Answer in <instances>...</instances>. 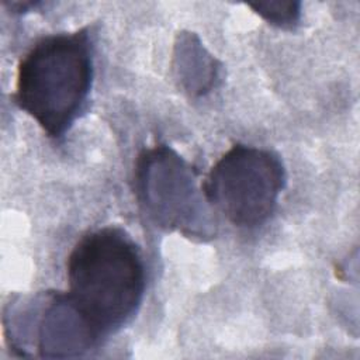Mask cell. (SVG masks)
Wrapping results in <instances>:
<instances>
[{
    "label": "cell",
    "mask_w": 360,
    "mask_h": 360,
    "mask_svg": "<svg viewBox=\"0 0 360 360\" xmlns=\"http://www.w3.org/2000/svg\"><path fill=\"white\" fill-rule=\"evenodd\" d=\"M66 278L65 298L98 342L134 318L146 285L141 250L118 226L98 228L77 240Z\"/></svg>",
    "instance_id": "obj_1"
},
{
    "label": "cell",
    "mask_w": 360,
    "mask_h": 360,
    "mask_svg": "<svg viewBox=\"0 0 360 360\" xmlns=\"http://www.w3.org/2000/svg\"><path fill=\"white\" fill-rule=\"evenodd\" d=\"M93 82L89 28L42 37L17 68L14 103L51 138H60L83 110Z\"/></svg>",
    "instance_id": "obj_2"
},
{
    "label": "cell",
    "mask_w": 360,
    "mask_h": 360,
    "mask_svg": "<svg viewBox=\"0 0 360 360\" xmlns=\"http://www.w3.org/2000/svg\"><path fill=\"white\" fill-rule=\"evenodd\" d=\"M284 186L285 169L274 152L236 143L211 167L202 194L235 226L256 228L271 217Z\"/></svg>",
    "instance_id": "obj_3"
},
{
    "label": "cell",
    "mask_w": 360,
    "mask_h": 360,
    "mask_svg": "<svg viewBox=\"0 0 360 360\" xmlns=\"http://www.w3.org/2000/svg\"><path fill=\"white\" fill-rule=\"evenodd\" d=\"M135 179L141 204L159 226L190 238L212 236L214 225L207 200L195 186V173L173 149L159 145L143 150Z\"/></svg>",
    "instance_id": "obj_4"
},
{
    "label": "cell",
    "mask_w": 360,
    "mask_h": 360,
    "mask_svg": "<svg viewBox=\"0 0 360 360\" xmlns=\"http://www.w3.org/2000/svg\"><path fill=\"white\" fill-rule=\"evenodd\" d=\"M249 7H252L269 24L280 28H292L298 24L301 15V3L298 1L250 3Z\"/></svg>",
    "instance_id": "obj_5"
}]
</instances>
